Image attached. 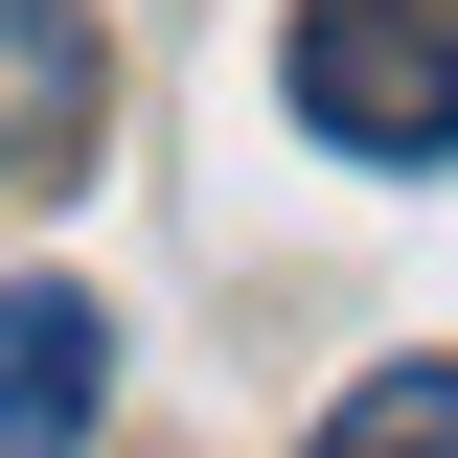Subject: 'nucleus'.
<instances>
[{"label":"nucleus","mask_w":458,"mask_h":458,"mask_svg":"<svg viewBox=\"0 0 458 458\" xmlns=\"http://www.w3.org/2000/svg\"><path fill=\"white\" fill-rule=\"evenodd\" d=\"M276 92H298L321 161L436 183L458 161V0H298V23H276Z\"/></svg>","instance_id":"1"},{"label":"nucleus","mask_w":458,"mask_h":458,"mask_svg":"<svg viewBox=\"0 0 458 458\" xmlns=\"http://www.w3.org/2000/svg\"><path fill=\"white\" fill-rule=\"evenodd\" d=\"M92 138H114V23L92 0H0V207L92 183Z\"/></svg>","instance_id":"2"},{"label":"nucleus","mask_w":458,"mask_h":458,"mask_svg":"<svg viewBox=\"0 0 458 458\" xmlns=\"http://www.w3.org/2000/svg\"><path fill=\"white\" fill-rule=\"evenodd\" d=\"M92 412H114V298L23 276L0 298V458H92Z\"/></svg>","instance_id":"3"},{"label":"nucleus","mask_w":458,"mask_h":458,"mask_svg":"<svg viewBox=\"0 0 458 458\" xmlns=\"http://www.w3.org/2000/svg\"><path fill=\"white\" fill-rule=\"evenodd\" d=\"M298 458H458V367H367V390H321Z\"/></svg>","instance_id":"4"}]
</instances>
